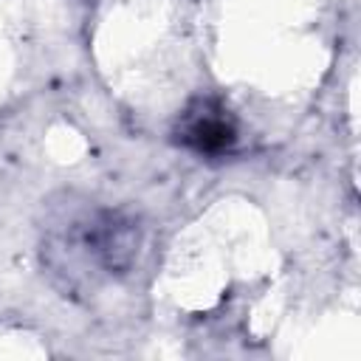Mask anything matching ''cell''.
Wrapping results in <instances>:
<instances>
[{"label":"cell","instance_id":"obj_2","mask_svg":"<svg viewBox=\"0 0 361 361\" xmlns=\"http://www.w3.org/2000/svg\"><path fill=\"white\" fill-rule=\"evenodd\" d=\"M172 141L200 158H223L240 141V121L234 110L214 93L192 96L175 116Z\"/></svg>","mask_w":361,"mask_h":361},{"label":"cell","instance_id":"obj_1","mask_svg":"<svg viewBox=\"0 0 361 361\" xmlns=\"http://www.w3.org/2000/svg\"><path fill=\"white\" fill-rule=\"evenodd\" d=\"M144 226L127 209L62 203L42 226L39 257L51 282L68 296L133 271Z\"/></svg>","mask_w":361,"mask_h":361}]
</instances>
